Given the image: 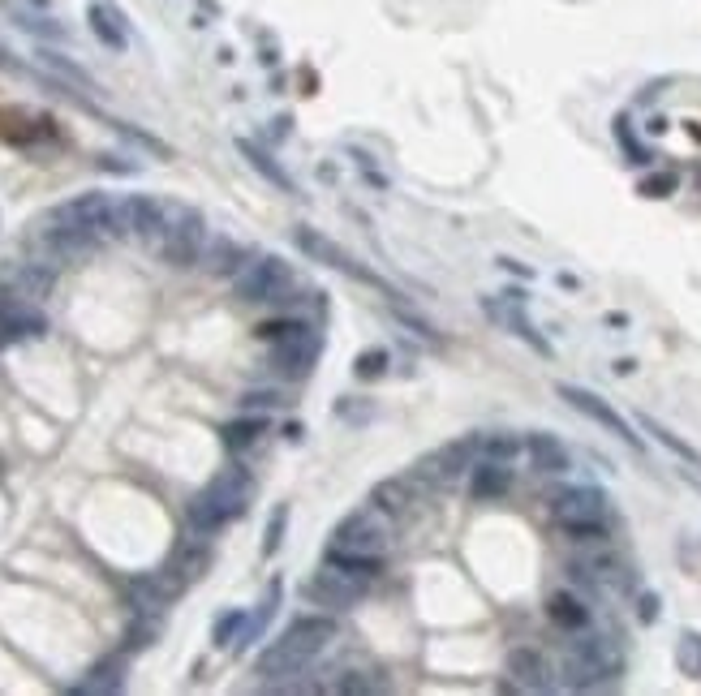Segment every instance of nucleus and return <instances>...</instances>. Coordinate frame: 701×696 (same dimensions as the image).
Listing matches in <instances>:
<instances>
[{"mask_svg": "<svg viewBox=\"0 0 701 696\" xmlns=\"http://www.w3.org/2000/svg\"><path fill=\"white\" fill-rule=\"evenodd\" d=\"M297 250H302L306 258H314V263H323V267H332V271H345L349 280H366V284H379L375 275H370L366 267H357L353 258L340 250L336 241H327L323 232H314V228H297ZM383 288V284H379Z\"/></svg>", "mask_w": 701, "mask_h": 696, "instance_id": "16", "label": "nucleus"}, {"mask_svg": "<svg viewBox=\"0 0 701 696\" xmlns=\"http://www.w3.org/2000/svg\"><path fill=\"white\" fill-rule=\"evenodd\" d=\"M297 327H306V323H289V318H280V323H263L254 336H259V340H280V336H289V331H297Z\"/></svg>", "mask_w": 701, "mask_h": 696, "instance_id": "41", "label": "nucleus"}, {"mask_svg": "<svg viewBox=\"0 0 701 696\" xmlns=\"http://www.w3.org/2000/svg\"><path fill=\"white\" fill-rule=\"evenodd\" d=\"M560 533L568 542H581V546L607 542V520H572V525H560Z\"/></svg>", "mask_w": 701, "mask_h": 696, "instance_id": "35", "label": "nucleus"}, {"mask_svg": "<svg viewBox=\"0 0 701 696\" xmlns=\"http://www.w3.org/2000/svg\"><path fill=\"white\" fill-rule=\"evenodd\" d=\"M521 439L517 434H486V439H478V452H486V460H512V456H521Z\"/></svg>", "mask_w": 701, "mask_h": 696, "instance_id": "33", "label": "nucleus"}, {"mask_svg": "<svg viewBox=\"0 0 701 696\" xmlns=\"http://www.w3.org/2000/svg\"><path fill=\"white\" fill-rule=\"evenodd\" d=\"M508 675L517 679V688L525 692H547L551 688V671H547V658L529 645H517L508 654Z\"/></svg>", "mask_w": 701, "mask_h": 696, "instance_id": "19", "label": "nucleus"}, {"mask_svg": "<svg viewBox=\"0 0 701 696\" xmlns=\"http://www.w3.org/2000/svg\"><path fill=\"white\" fill-rule=\"evenodd\" d=\"M551 516L555 525H572V520H607V495L594 486H564L551 495Z\"/></svg>", "mask_w": 701, "mask_h": 696, "instance_id": "13", "label": "nucleus"}, {"mask_svg": "<svg viewBox=\"0 0 701 696\" xmlns=\"http://www.w3.org/2000/svg\"><path fill=\"white\" fill-rule=\"evenodd\" d=\"M284 525H289V507H276V512H271V525H267V538H263V555L271 559L280 550V542H284Z\"/></svg>", "mask_w": 701, "mask_h": 696, "instance_id": "39", "label": "nucleus"}, {"mask_svg": "<svg viewBox=\"0 0 701 696\" xmlns=\"http://www.w3.org/2000/svg\"><path fill=\"white\" fill-rule=\"evenodd\" d=\"M267 430V417H233V422H224L220 430V443L228 447V452H246V447L259 443V434Z\"/></svg>", "mask_w": 701, "mask_h": 696, "instance_id": "26", "label": "nucleus"}, {"mask_svg": "<svg viewBox=\"0 0 701 696\" xmlns=\"http://www.w3.org/2000/svg\"><path fill=\"white\" fill-rule=\"evenodd\" d=\"M336 636V623L327 615H302L284 628L276 641H271L263 654H259V675L263 679H289V675H302L306 666L332 645Z\"/></svg>", "mask_w": 701, "mask_h": 696, "instance_id": "1", "label": "nucleus"}, {"mask_svg": "<svg viewBox=\"0 0 701 696\" xmlns=\"http://www.w3.org/2000/svg\"><path fill=\"white\" fill-rule=\"evenodd\" d=\"M237 263H241V245H237V241H228V237H220V241L207 250V271H211V275H228V271H237Z\"/></svg>", "mask_w": 701, "mask_h": 696, "instance_id": "31", "label": "nucleus"}, {"mask_svg": "<svg viewBox=\"0 0 701 696\" xmlns=\"http://www.w3.org/2000/svg\"><path fill=\"white\" fill-rule=\"evenodd\" d=\"M250 495H254V477L233 464V469H224L216 482H207L203 490H198L185 520H190V529L198 533V538H211V533H220L228 520H237L241 512H246Z\"/></svg>", "mask_w": 701, "mask_h": 696, "instance_id": "2", "label": "nucleus"}, {"mask_svg": "<svg viewBox=\"0 0 701 696\" xmlns=\"http://www.w3.org/2000/svg\"><path fill=\"white\" fill-rule=\"evenodd\" d=\"M362 593H366V580L340 572V568H332V563H327V572H319L310 580V598L323 602V606H353Z\"/></svg>", "mask_w": 701, "mask_h": 696, "instance_id": "18", "label": "nucleus"}, {"mask_svg": "<svg viewBox=\"0 0 701 696\" xmlns=\"http://www.w3.org/2000/svg\"><path fill=\"white\" fill-rule=\"evenodd\" d=\"M383 370H388V348H370V353H362L353 366L357 379H379Z\"/></svg>", "mask_w": 701, "mask_h": 696, "instance_id": "38", "label": "nucleus"}, {"mask_svg": "<svg viewBox=\"0 0 701 696\" xmlns=\"http://www.w3.org/2000/svg\"><path fill=\"white\" fill-rule=\"evenodd\" d=\"M35 245L39 254L48 258V263H82V258H91L99 245V237H91V232H82L74 224H61V220H44L35 232Z\"/></svg>", "mask_w": 701, "mask_h": 696, "instance_id": "7", "label": "nucleus"}, {"mask_svg": "<svg viewBox=\"0 0 701 696\" xmlns=\"http://www.w3.org/2000/svg\"><path fill=\"white\" fill-rule=\"evenodd\" d=\"M474 452H478V439H456V443H443L439 452L426 460V477L435 486H452L461 473L474 469Z\"/></svg>", "mask_w": 701, "mask_h": 696, "instance_id": "17", "label": "nucleus"}, {"mask_svg": "<svg viewBox=\"0 0 701 696\" xmlns=\"http://www.w3.org/2000/svg\"><path fill=\"white\" fill-rule=\"evenodd\" d=\"M39 61H44V65L52 69V74H61L65 82H74V86H87V91H95V82H91L87 74H82L78 65H69L65 56H56V52H39Z\"/></svg>", "mask_w": 701, "mask_h": 696, "instance_id": "36", "label": "nucleus"}, {"mask_svg": "<svg viewBox=\"0 0 701 696\" xmlns=\"http://www.w3.org/2000/svg\"><path fill=\"white\" fill-rule=\"evenodd\" d=\"M121 688H125V654H112L104 662H95L91 675L82 679L74 692H82V696H112V692H121Z\"/></svg>", "mask_w": 701, "mask_h": 696, "instance_id": "22", "label": "nucleus"}, {"mask_svg": "<svg viewBox=\"0 0 701 696\" xmlns=\"http://www.w3.org/2000/svg\"><path fill=\"white\" fill-rule=\"evenodd\" d=\"M56 275L48 263H9L0 267V293L18 301H44L52 293Z\"/></svg>", "mask_w": 701, "mask_h": 696, "instance_id": "14", "label": "nucleus"}, {"mask_svg": "<svg viewBox=\"0 0 701 696\" xmlns=\"http://www.w3.org/2000/svg\"><path fill=\"white\" fill-rule=\"evenodd\" d=\"M44 331H48V318L35 310V301H18L0 293V344L39 340Z\"/></svg>", "mask_w": 701, "mask_h": 696, "instance_id": "15", "label": "nucleus"}, {"mask_svg": "<svg viewBox=\"0 0 701 696\" xmlns=\"http://www.w3.org/2000/svg\"><path fill=\"white\" fill-rule=\"evenodd\" d=\"M246 404H250V409H254V404H259V409H276V404H284V400L276 396V391H254V396H246Z\"/></svg>", "mask_w": 701, "mask_h": 696, "instance_id": "43", "label": "nucleus"}, {"mask_svg": "<svg viewBox=\"0 0 701 696\" xmlns=\"http://www.w3.org/2000/svg\"><path fill=\"white\" fill-rule=\"evenodd\" d=\"M327 563L340 568V572H349V576H357V580H366V585L383 572V555H349V550H336V546H327Z\"/></svg>", "mask_w": 701, "mask_h": 696, "instance_id": "28", "label": "nucleus"}, {"mask_svg": "<svg viewBox=\"0 0 701 696\" xmlns=\"http://www.w3.org/2000/svg\"><path fill=\"white\" fill-rule=\"evenodd\" d=\"M525 452H529V460H534L538 473H568V469H572L568 447L555 439V434H529Z\"/></svg>", "mask_w": 701, "mask_h": 696, "instance_id": "23", "label": "nucleus"}, {"mask_svg": "<svg viewBox=\"0 0 701 696\" xmlns=\"http://www.w3.org/2000/svg\"><path fill=\"white\" fill-rule=\"evenodd\" d=\"M319 361V336L310 327H297L289 336L271 340V370L284 379H302V374Z\"/></svg>", "mask_w": 701, "mask_h": 696, "instance_id": "8", "label": "nucleus"}, {"mask_svg": "<svg viewBox=\"0 0 701 696\" xmlns=\"http://www.w3.org/2000/svg\"><path fill=\"white\" fill-rule=\"evenodd\" d=\"M207 563H211V550H207V546L185 542V546H177V555H173V563H168V572H173L181 585H190V580L203 576Z\"/></svg>", "mask_w": 701, "mask_h": 696, "instance_id": "29", "label": "nucleus"}, {"mask_svg": "<svg viewBox=\"0 0 701 696\" xmlns=\"http://www.w3.org/2000/svg\"><path fill=\"white\" fill-rule=\"evenodd\" d=\"M560 396H564V400H568V404H572V409H577V413H585V417H590V422H598L603 430H611L615 439H624L628 447H637V452H641V439L633 434V426H628L624 417L615 413V409H611V404H607L603 396H594V391H585V387H572V383H560Z\"/></svg>", "mask_w": 701, "mask_h": 696, "instance_id": "10", "label": "nucleus"}, {"mask_svg": "<svg viewBox=\"0 0 701 696\" xmlns=\"http://www.w3.org/2000/svg\"><path fill=\"white\" fill-rule=\"evenodd\" d=\"M676 662H680V671H684V675L701 679V632H684V636H680V645H676Z\"/></svg>", "mask_w": 701, "mask_h": 696, "instance_id": "34", "label": "nucleus"}, {"mask_svg": "<svg viewBox=\"0 0 701 696\" xmlns=\"http://www.w3.org/2000/svg\"><path fill=\"white\" fill-rule=\"evenodd\" d=\"M637 611H641V619L650 623V619L658 615V598H650V593H646V598H641V606H637Z\"/></svg>", "mask_w": 701, "mask_h": 696, "instance_id": "44", "label": "nucleus"}, {"mask_svg": "<svg viewBox=\"0 0 701 696\" xmlns=\"http://www.w3.org/2000/svg\"><path fill=\"white\" fill-rule=\"evenodd\" d=\"M246 619H250L246 611H228V615H220V619H216V632H211V641H216L220 649H224L228 641L237 645V636H241V628H246Z\"/></svg>", "mask_w": 701, "mask_h": 696, "instance_id": "37", "label": "nucleus"}, {"mask_svg": "<svg viewBox=\"0 0 701 696\" xmlns=\"http://www.w3.org/2000/svg\"><path fill=\"white\" fill-rule=\"evenodd\" d=\"M237 151L250 159V168L259 172L263 181H271V185H276V190H284V194H293V177H289V172H284V168H280L276 159H271L263 147H254V142H246V138H241V142H237Z\"/></svg>", "mask_w": 701, "mask_h": 696, "instance_id": "27", "label": "nucleus"}, {"mask_svg": "<svg viewBox=\"0 0 701 696\" xmlns=\"http://www.w3.org/2000/svg\"><path fill=\"white\" fill-rule=\"evenodd\" d=\"M486 314L495 318L499 327H508L512 336H521L529 348H538L542 357H551V344L542 340V331L529 323V314H525V293H504V297H486Z\"/></svg>", "mask_w": 701, "mask_h": 696, "instance_id": "12", "label": "nucleus"}, {"mask_svg": "<svg viewBox=\"0 0 701 696\" xmlns=\"http://www.w3.org/2000/svg\"><path fill=\"white\" fill-rule=\"evenodd\" d=\"M207 245V224L194 207H181V202H164V232H160V250L173 267H190L203 258Z\"/></svg>", "mask_w": 701, "mask_h": 696, "instance_id": "3", "label": "nucleus"}, {"mask_svg": "<svg viewBox=\"0 0 701 696\" xmlns=\"http://www.w3.org/2000/svg\"><path fill=\"white\" fill-rule=\"evenodd\" d=\"M87 26H91V35H95L99 43H104V48H112V52H121L125 43H130L125 18L108 5V0H95V5H87Z\"/></svg>", "mask_w": 701, "mask_h": 696, "instance_id": "20", "label": "nucleus"}, {"mask_svg": "<svg viewBox=\"0 0 701 696\" xmlns=\"http://www.w3.org/2000/svg\"><path fill=\"white\" fill-rule=\"evenodd\" d=\"M293 288V271L284 258L276 254H263V258H254V263L241 271V280H237V297L241 301H254V306H267V301H280L284 293Z\"/></svg>", "mask_w": 701, "mask_h": 696, "instance_id": "6", "label": "nucleus"}, {"mask_svg": "<svg viewBox=\"0 0 701 696\" xmlns=\"http://www.w3.org/2000/svg\"><path fill=\"white\" fill-rule=\"evenodd\" d=\"M508 486H512V473H508L504 460H482V464H474V473H469V495L482 499V503L504 499Z\"/></svg>", "mask_w": 701, "mask_h": 696, "instance_id": "21", "label": "nucleus"}, {"mask_svg": "<svg viewBox=\"0 0 701 696\" xmlns=\"http://www.w3.org/2000/svg\"><path fill=\"white\" fill-rule=\"evenodd\" d=\"M641 430H646V434H654V439H658V443H663V447H667V452H676L680 460H689V464H701V456L693 452V447H689V443H684V439H676V434H671L667 426H658V422H654V417H641Z\"/></svg>", "mask_w": 701, "mask_h": 696, "instance_id": "32", "label": "nucleus"}, {"mask_svg": "<svg viewBox=\"0 0 701 696\" xmlns=\"http://www.w3.org/2000/svg\"><path fill=\"white\" fill-rule=\"evenodd\" d=\"M667 190H676V177H671V172H663V177H650L646 185H641V194H646V198H667Z\"/></svg>", "mask_w": 701, "mask_h": 696, "instance_id": "42", "label": "nucleus"}, {"mask_svg": "<svg viewBox=\"0 0 701 696\" xmlns=\"http://www.w3.org/2000/svg\"><path fill=\"white\" fill-rule=\"evenodd\" d=\"M332 546L336 550H349V555H383L388 546V533H383L379 516L375 512H353L336 525L332 533Z\"/></svg>", "mask_w": 701, "mask_h": 696, "instance_id": "9", "label": "nucleus"}, {"mask_svg": "<svg viewBox=\"0 0 701 696\" xmlns=\"http://www.w3.org/2000/svg\"><path fill=\"white\" fill-rule=\"evenodd\" d=\"M121 211V232L125 237H138L147 245H160V232H164V202H155L147 194H130L117 202Z\"/></svg>", "mask_w": 701, "mask_h": 696, "instance_id": "11", "label": "nucleus"}, {"mask_svg": "<svg viewBox=\"0 0 701 696\" xmlns=\"http://www.w3.org/2000/svg\"><path fill=\"white\" fill-rule=\"evenodd\" d=\"M332 688H336V692H353V696H362V692H375L379 684H375V679H366V671H345Z\"/></svg>", "mask_w": 701, "mask_h": 696, "instance_id": "40", "label": "nucleus"}, {"mask_svg": "<svg viewBox=\"0 0 701 696\" xmlns=\"http://www.w3.org/2000/svg\"><path fill=\"white\" fill-rule=\"evenodd\" d=\"M276 606H280V585H271L267 589V602H259V611H254L250 619H246V628H241V636H237V654L241 649H250L254 641H259V632L271 623V615H276Z\"/></svg>", "mask_w": 701, "mask_h": 696, "instance_id": "30", "label": "nucleus"}, {"mask_svg": "<svg viewBox=\"0 0 701 696\" xmlns=\"http://www.w3.org/2000/svg\"><path fill=\"white\" fill-rule=\"evenodd\" d=\"M48 220L74 224V228L91 232V237H99V241L125 237V232H121V211H117V202H112L108 194H78V198L61 202V207H56Z\"/></svg>", "mask_w": 701, "mask_h": 696, "instance_id": "5", "label": "nucleus"}, {"mask_svg": "<svg viewBox=\"0 0 701 696\" xmlns=\"http://www.w3.org/2000/svg\"><path fill=\"white\" fill-rule=\"evenodd\" d=\"M370 503H375V512H383V516H405L413 507V482H405V477H388V482H379L375 490H370Z\"/></svg>", "mask_w": 701, "mask_h": 696, "instance_id": "24", "label": "nucleus"}, {"mask_svg": "<svg viewBox=\"0 0 701 696\" xmlns=\"http://www.w3.org/2000/svg\"><path fill=\"white\" fill-rule=\"evenodd\" d=\"M564 675H568V688H577V692L603 688L620 675V654H615V645L607 636H585V641L572 645Z\"/></svg>", "mask_w": 701, "mask_h": 696, "instance_id": "4", "label": "nucleus"}, {"mask_svg": "<svg viewBox=\"0 0 701 696\" xmlns=\"http://www.w3.org/2000/svg\"><path fill=\"white\" fill-rule=\"evenodd\" d=\"M547 615H551L555 628H564V632H585V628H590V606H585L581 598H572V593H551Z\"/></svg>", "mask_w": 701, "mask_h": 696, "instance_id": "25", "label": "nucleus"}]
</instances>
